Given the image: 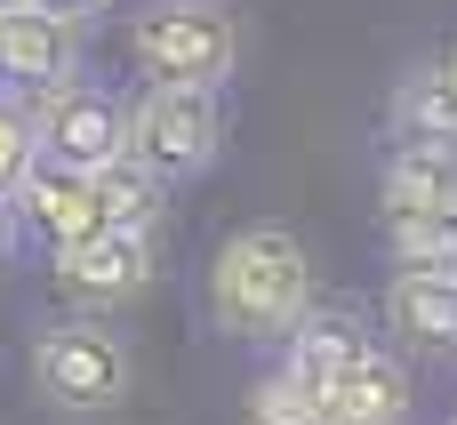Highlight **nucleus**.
I'll use <instances>...</instances> for the list:
<instances>
[{
	"instance_id": "obj_6",
	"label": "nucleus",
	"mask_w": 457,
	"mask_h": 425,
	"mask_svg": "<svg viewBox=\"0 0 457 425\" xmlns=\"http://www.w3.org/2000/svg\"><path fill=\"white\" fill-rule=\"evenodd\" d=\"M8 217H16V233L24 241H40V249H88L96 233H104V201H96V177H80V169H56V161H40L32 177H24V193L8 201Z\"/></svg>"
},
{
	"instance_id": "obj_7",
	"label": "nucleus",
	"mask_w": 457,
	"mask_h": 425,
	"mask_svg": "<svg viewBox=\"0 0 457 425\" xmlns=\"http://www.w3.org/2000/svg\"><path fill=\"white\" fill-rule=\"evenodd\" d=\"M153 273H161L153 233H96L88 249H64V257H56V289H64L72 305H88V313H112V305L145 297Z\"/></svg>"
},
{
	"instance_id": "obj_3",
	"label": "nucleus",
	"mask_w": 457,
	"mask_h": 425,
	"mask_svg": "<svg viewBox=\"0 0 457 425\" xmlns=\"http://www.w3.org/2000/svg\"><path fill=\"white\" fill-rule=\"evenodd\" d=\"M225 145V112L209 88H145L129 104V161L161 185H193Z\"/></svg>"
},
{
	"instance_id": "obj_16",
	"label": "nucleus",
	"mask_w": 457,
	"mask_h": 425,
	"mask_svg": "<svg viewBox=\"0 0 457 425\" xmlns=\"http://www.w3.org/2000/svg\"><path fill=\"white\" fill-rule=\"evenodd\" d=\"M32 169H40V121H32V104L0 96V201H16Z\"/></svg>"
},
{
	"instance_id": "obj_22",
	"label": "nucleus",
	"mask_w": 457,
	"mask_h": 425,
	"mask_svg": "<svg viewBox=\"0 0 457 425\" xmlns=\"http://www.w3.org/2000/svg\"><path fill=\"white\" fill-rule=\"evenodd\" d=\"M450 425H457V418H450Z\"/></svg>"
},
{
	"instance_id": "obj_11",
	"label": "nucleus",
	"mask_w": 457,
	"mask_h": 425,
	"mask_svg": "<svg viewBox=\"0 0 457 425\" xmlns=\"http://www.w3.org/2000/svg\"><path fill=\"white\" fill-rule=\"evenodd\" d=\"M386 321H394L410 346L457 354V273H394V289H386Z\"/></svg>"
},
{
	"instance_id": "obj_2",
	"label": "nucleus",
	"mask_w": 457,
	"mask_h": 425,
	"mask_svg": "<svg viewBox=\"0 0 457 425\" xmlns=\"http://www.w3.org/2000/svg\"><path fill=\"white\" fill-rule=\"evenodd\" d=\"M129 56L137 72H153V88H225L241 64V16L217 0H153L129 24Z\"/></svg>"
},
{
	"instance_id": "obj_9",
	"label": "nucleus",
	"mask_w": 457,
	"mask_h": 425,
	"mask_svg": "<svg viewBox=\"0 0 457 425\" xmlns=\"http://www.w3.org/2000/svg\"><path fill=\"white\" fill-rule=\"evenodd\" d=\"M361 354H370V346H361L353 313H345V305H313V313H305V329L281 346V378L329 402V394H337V378H345Z\"/></svg>"
},
{
	"instance_id": "obj_4",
	"label": "nucleus",
	"mask_w": 457,
	"mask_h": 425,
	"mask_svg": "<svg viewBox=\"0 0 457 425\" xmlns=\"http://www.w3.org/2000/svg\"><path fill=\"white\" fill-rule=\"evenodd\" d=\"M32 386L64 418H104V410L129 402V354L96 321H56V329L32 338Z\"/></svg>"
},
{
	"instance_id": "obj_5",
	"label": "nucleus",
	"mask_w": 457,
	"mask_h": 425,
	"mask_svg": "<svg viewBox=\"0 0 457 425\" xmlns=\"http://www.w3.org/2000/svg\"><path fill=\"white\" fill-rule=\"evenodd\" d=\"M32 121H40V161H56V169L104 177L112 161H129V104H120L112 88L72 80V88L40 96V104H32Z\"/></svg>"
},
{
	"instance_id": "obj_8",
	"label": "nucleus",
	"mask_w": 457,
	"mask_h": 425,
	"mask_svg": "<svg viewBox=\"0 0 457 425\" xmlns=\"http://www.w3.org/2000/svg\"><path fill=\"white\" fill-rule=\"evenodd\" d=\"M0 80L24 88L32 104L80 80V32L40 16V8H0Z\"/></svg>"
},
{
	"instance_id": "obj_17",
	"label": "nucleus",
	"mask_w": 457,
	"mask_h": 425,
	"mask_svg": "<svg viewBox=\"0 0 457 425\" xmlns=\"http://www.w3.org/2000/svg\"><path fill=\"white\" fill-rule=\"evenodd\" d=\"M249 425H329V402L305 394V386H289L281 370H265L249 386Z\"/></svg>"
},
{
	"instance_id": "obj_10",
	"label": "nucleus",
	"mask_w": 457,
	"mask_h": 425,
	"mask_svg": "<svg viewBox=\"0 0 457 425\" xmlns=\"http://www.w3.org/2000/svg\"><path fill=\"white\" fill-rule=\"evenodd\" d=\"M418 410V386H410V370L394 362V354H361L345 378H337V394H329V425H410Z\"/></svg>"
},
{
	"instance_id": "obj_12",
	"label": "nucleus",
	"mask_w": 457,
	"mask_h": 425,
	"mask_svg": "<svg viewBox=\"0 0 457 425\" xmlns=\"http://www.w3.org/2000/svg\"><path fill=\"white\" fill-rule=\"evenodd\" d=\"M394 137L402 145H450L457 153V72L450 64H426L394 88Z\"/></svg>"
},
{
	"instance_id": "obj_19",
	"label": "nucleus",
	"mask_w": 457,
	"mask_h": 425,
	"mask_svg": "<svg viewBox=\"0 0 457 425\" xmlns=\"http://www.w3.org/2000/svg\"><path fill=\"white\" fill-rule=\"evenodd\" d=\"M0 209H8V201H0ZM8 241H16V225H8V217H0V257H8Z\"/></svg>"
},
{
	"instance_id": "obj_1",
	"label": "nucleus",
	"mask_w": 457,
	"mask_h": 425,
	"mask_svg": "<svg viewBox=\"0 0 457 425\" xmlns=\"http://www.w3.org/2000/svg\"><path fill=\"white\" fill-rule=\"evenodd\" d=\"M209 313L225 338L265 346V338H297L313 313V257L289 225H241L217 265H209Z\"/></svg>"
},
{
	"instance_id": "obj_15",
	"label": "nucleus",
	"mask_w": 457,
	"mask_h": 425,
	"mask_svg": "<svg viewBox=\"0 0 457 425\" xmlns=\"http://www.w3.org/2000/svg\"><path fill=\"white\" fill-rule=\"evenodd\" d=\"M96 201H104V233H153L161 209H169V185L145 177L137 161H112V169L96 177Z\"/></svg>"
},
{
	"instance_id": "obj_14",
	"label": "nucleus",
	"mask_w": 457,
	"mask_h": 425,
	"mask_svg": "<svg viewBox=\"0 0 457 425\" xmlns=\"http://www.w3.org/2000/svg\"><path fill=\"white\" fill-rule=\"evenodd\" d=\"M386 233H394L402 273H457V201H442V209H402V217H386Z\"/></svg>"
},
{
	"instance_id": "obj_21",
	"label": "nucleus",
	"mask_w": 457,
	"mask_h": 425,
	"mask_svg": "<svg viewBox=\"0 0 457 425\" xmlns=\"http://www.w3.org/2000/svg\"><path fill=\"white\" fill-rule=\"evenodd\" d=\"M450 72H457V56H450Z\"/></svg>"
},
{
	"instance_id": "obj_18",
	"label": "nucleus",
	"mask_w": 457,
	"mask_h": 425,
	"mask_svg": "<svg viewBox=\"0 0 457 425\" xmlns=\"http://www.w3.org/2000/svg\"><path fill=\"white\" fill-rule=\"evenodd\" d=\"M32 8H40V16H56V24H72V32H80V24H96V16H104V8H112V0H32Z\"/></svg>"
},
{
	"instance_id": "obj_20",
	"label": "nucleus",
	"mask_w": 457,
	"mask_h": 425,
	"mask_svg": "<svg viewBox=\"0 0 457 425\" xmlns=\"http://www.w3.org/2000/svg\"><path fill=\"white\" fill-rule=\"evenodd\" d=\"M0 8H32V0H0Z\"/></svg>"
},
{
	"instance_id": "obj_13",
	"label": "nucleus",
	"mask_w": 457,
	"mask_h": 425,
	"mask_svg": "<svg viewBox=\"0 0 457 425\" xmlns=\"http://www.w3.org/2000/svg\"><path fill=\"white\" fill-rule=\"evenodd\" d=\"M442 201H457V153L450 145H394V161H386V217L442 209Z\"/></svg>"
}]
</instances>
